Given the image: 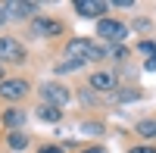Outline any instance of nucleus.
<instances>
[{
  "instance_id": "obj_4",
  "label": "nucleus",
  "mask_w": 156,
  "mask_h": 153,
  "mask_svg": "<svg viewBox=\"0 0 156 153\" xmlns=\"http://www.w3.org/2000/svg\"><path fill=\"white\" fill-rule=\"evenodd\" d=\"M28 28H31L34 37H59V34H62V22L47 19V16H34Z\"/></svg>"
},
{
  "instance_id": "obj_19",
  "label": "nucleus",
  "mask_w": 156,
  "mask_h": 153,
  "mask_svg": "<svg viewBox=\"0 0 156 153\" xmlns=\"http://www.w3.org/2000/svg\"><path fill=\"white\" fill-rule=\"evenodd\" d=\"M37 153H62V147H41Z\"/></svg>"
},
{
  "instance_id": "obj_14",
  "label": "nucleus",
  "mask_w": 156,
  "mask_h": 153,
  "mask_svg": "<svg viewBox=\"0 0 156 153\" xmlns=\"http://www.w3.org/2000/svg\"><path fill=\"white\" fill-rule=\"evenodd\" d=\"M81 131H84V134H100V131H103V125H100V122H84V125H81Z\"/></svg>"
},
{
  "instance_id": "obj_13",
  "label": "nucleus",
  "mask_w": 156,
  "mask_h": 153,
  "mask_svg": "<svg viewBox=\"0 0 156 153\" xmlns=\"http://www.w3.org/2000/svg\"><path fill=\"white\" fill-rule=\"evenodd\" d=\"M137 134L140 137H156V119H140L137 122Z\"/></svg>"
},
{
  "instance_id": "obj_1",
  "label": "nucleus",
  "mask_w": 156,
  "mask_h": 153,
  "mask_svg": "<svg viewBox=\"0 0 156 153\" xmlns=\"http://www.w3.org/2000/svg\"><path fill=\"white\" fill-rule=\"evenodd\" d=\"M103 53L90 44V37H72V41L66 44V62H72V66H84V62L90 59H100Z\"/></svg>"
},
{
  "instance_id": "obj_5",
  "label": "nucleus",
  "mask_w": 156,
  "mask_h": 153,
  "mask_svg": "<svg viewBox=\"0 0 156 153\" xmlns=\"http://www.w3.org/2000/svg\"><path fill=\"white\" fill-rule=\"evenodd\" d=\"M25 59V47L16 37H0V62H22Z\"/></svg>"
},
{
  "instance_id": "obj_22",
  "label": "nucleus",
  "mask_w": 156,
  "mask_h": 153,
  "mask_svg": "<svg viewBox=\"0 0 156 153\" xmlns=\"http://www.w3.org/2000/svg\"><path fill=\"white\" fill-rule=\"evenodd\" d=\"M0 81H6V78H3V69H0Z\"/></svg>"
},
{
  "instance_id": "obj_3",
  "label": "nucleus",
  "mask_w": 156,
  "mask_h": 153,
  "mask_svg": "<svg viewBox=\"0 0 156 153\" xmlns=\"http://www.w3.org/2000/svg\"><path fill=\"white\" fill-rule=\"evenodd\" d=\"M41 100L59 109V106H66L69 100H72V91H69L66 84H59V81H47V84H41Z\"/></svg>"
},
{
  "instance_id": "obj_12",
  "label": "nucleus",
  "mask_w": 156,
  "mask_h": 153,
  "mask_svg": "<svg viewBox=\"0 0 156 153\" xmlns=\"http://www.w3.org/2000/svg\"><path fill=\"white\" fill-rule=\"evenodd\" d=\"M37 116H41L44 122H59L62 112H59L56 106H50V103H41V106H37Z\"/></svg>"
},
{
  "instance_id": "obj_18",
  "label": "nucleus",
  "mask_w": 156,
  "mask_h": 153,
  "mask_svg": "<svg viewBox=\"0 0 156 153\" xmlns=\"http://www.w3.org/2000/svg\"><path fill=\"white\" fill-rule=\"evenodd\" d=\"M128 153H156V147H131Z\"/></svg>"
},
{
  "instance_id": "obj_17",
  "label": "nucleus",
  "mask_w": 156,
  "mask_h": 153,
  "mask_svg": "<svg viewBox=\"0 0 156 153\" xmlns=\"http://www.w3.org/2000/svg\"><path fill=\"white\" fill-rule=\"evenodd\" d=\"M81 103H84V106L94 103V91H90V87H84V91H81Z\"/></svg>"
},
{
  "instance_id": "obj_8",
  "label": "nucleus",
  "mask_w": 156,
  "mask_h": 153,
  "mask_svg": "<svg viewBox=\"0 0 156 153\" xmlns=\"http://www.w3.org/2000/svg\"><path fill=\"white\" fill-rule=\"evenodd\" d=\"M6 6V19H31L37 6L34 3H25V0H12V3H3Z\"/></svg>"
},
{
  "instance_id": "obj_21",
  "label": "nucleus",
  "mask_w": 156,
  "mask_h": 153,
  "mask_svg": "<svg viewBox=\"0 0 156 153\" xmlns=\"http://www.w3.org/2000/svg\"><path fill=\"white\" fill-rule=\"evenodd\" d=\"M3 22H6V6L0 3V25H3Z\"/></svg>"
},
{
  "instance_id": "obj_16",
  "label": "nucleus",
  "mask_w": 156,
  "mask_h": 153,
  "mask_svg": "<svg viewBox=\"0 0 156 153\" xmlns=\"http://www.w3.org/2000/svg\"><path fill=\"white\" fill-rule=\"evenodd\" d=\"M140 91H122V94H115V100H137Z\"/></svg>"
},
{
  "instance_id": "obj_11",
  "label": "nucleus",
  "mask_w": 156,
  "mask_h": 153,
  "mask_svg": "<svg viewBox=\"0 0 156 153\" xmlns=\"http://www.w3.org/2000/svg\"><path fill=\"white\" fill-rule=\"evenodd\" d=\"M6 147L9 150H25V147H28V134H25V131H9L6 134Z\"/></svg>"
},
{
  "instance_id": "obj_10",
  "label": "nucleus",
  "mask_w": 156,
  "mask_h": 153,
  "mask_svg": "<svg viewBox=\"0 0 156 153\" xmlns=\"http://www.w3.org/2000/svg\"><path fill=\"white\" fill-rule=\"evenodd\" d=\"M25 119H28V116H25V109H19V106H9L6 112H3V125H6V128L12 131V128H22V125H25Z\"/></svg>"
},
{
  "instance_id": "obj_20",
  "label": "nucleus",
  "mask_w": 156,
  "mask_h": 153,
  "mask_svg": "<svg viewBox=\"0 0 156 153\" xmlns=\"http://www.w3.org/2000/svg\"><path fill=\"white\" fill-rule=\"evenodd\" d=\"M81 153H106L103 147H87V150H81Z\"/></svg>"
},
{
  "instance_id": "obj_9",
  "label": "nucleus",
  "mask_w": 156,
  "mask_h": 153,
  "mask_svg": "<svg viewBox=\"0 0 156 153\" xmlns=\"http://www.w3.org/2000/svg\"><path fill=\"white\" fill-rule=\"evenodd\" d=\"M115 84H119V81H115L112 72H94L87 87H94V91H115Z\"/></svg>"
},
{
  "instance_id": "obj_6",
  "label": "nucleus",
  "mask_w": 156,
  "mask_h": 153,
  "mask_svg": "<svg viewBox=\"0 0 156 153\" xmlns=\"http://www.w3.org/2000/svg\"><path fill=\"white\" fill-rule=\"evenodd\" d=\"M25 94H28V81H25V78H6V81H0V97H3V100H22Z\"/></svg>"
},
{
  "instance_id": "obj_15",
  "label": "nucleus",
  "mask_w": 156,
  "mask_h": 153,
  "mask_svg": "<svg viewBox=\"0 0 156 153\" xmlns=\"http://www.w3.org/2000/svg\"><path fill=\"white\" fill-rule=\"evenodd\" d=\"M140 53H147L150 59H156V44H150V41H140Z\"/></svg>"
},
{
  "instance_id": "obj_7",
  "label": "nucleus",
  "mask_w": 156,
  "mask_h": 153,
  "mask_svg": "<svg viewBox=\"0 0 156 153\" xmlns=\"http://www.w3.org/2000/svg\"><path fill=\"white\" fill-rule=\"evenodd\" d=\"M75 12L84 19H100L106 12V3L103 0H75Z\"/></svg>"
},
{
  "instance_id": "obj_2",
  "label": "nucleus",
  "mask_w": 156,
  "mask_h": 153,
  "mask_svg": "<svg viewBox=\"0 0 156 153\" xmlns=\"http://www.w3.org/2000/svg\"><path fill=\"white\" fill-rule=\"evenodd\" d=\"M97 37H103V41H109L115 47H122V41L128 37V25L119 22V19H100L97 22Z\"/></svg>"
}]
</instances>
